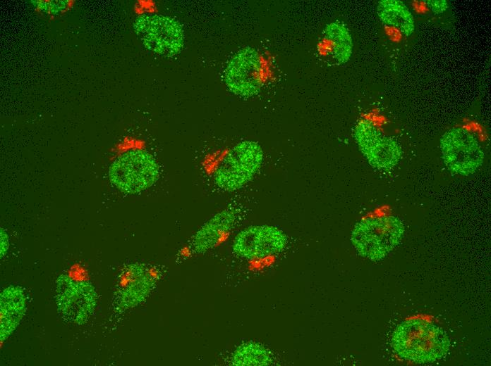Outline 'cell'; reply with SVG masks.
<instances>
[{"mask_svg": "<svg viewBox=\"0 0 491 366\" xmlns=\"http://www.w3.org/2000/svg\"><path fill=\"white\" fill-rule=\"evenodd\" d=\"M241 210L228 206L207 220L190 237L186 249L190 255L203 254L216 247L238 223Z\"/></svg>", "mask_w": 491, "mask_h": 366, "instance_id": "obj_12", "label": "cell"}, {"mask_svg": "<svg viewBox=\"0 0 491 366\" xmlns=\"http://www.w3.org/2000/svg\"><path fill=\"white\" fill-rule=\"evenodd\" d=\"M157 279L146 265H128L123 270L116 286L114 295L116 310L123 312L143 302L155 287Z\"/></svg>", "mask_w": 491, "mask_h": 366, "instance_id": "obj_11", "label": "cell"}, {"mask_svg": "<svg viewBox=\"0 0 491 366\" xmlns=\"http://www.w3.org/2000/svg\"><path fill=\"white\" fill-rule=\"evenodd\" d=\"M324 40L330 46V55L338 64L347 63L353 53V39L348 28L337 21L326 25Z\"/></svg>", "mask_w": 491, "mask_h": 366, "instance_id": "obj_15", "label": "cell"}, {"mask_svg": "<svg viewBox=\"0 0 491 366\" xmlns=\"http://www.w3.org/2000/svg\"><path fill=\"white\" fill-rule=\"evenodd\" d=\"M353 137L360 151L373 168L388 171L400 160L402 151L398 143L383 135L372 121L360 120L354 127Z\"/></svg>", "mask_w": 491, "mask_h": 366, "instance_id": "obj_10", "label": "cell"}, {"mask_svg": "<svg viewBox=\"0 0 491 366\" xmlns=\"http://www.w3.org/2000/svg\"><path fill=\"white\" fill-rule=\"evenodd\" d=\"M224 82L234 94L250 98L260 91L264 83V66L260 53L250 46L236 51L226 64Z\"/></svg>", "mask_w": 491, "mask_h": 366, "instance_id": "obj_7", "label": "cell"}, {"mask_svg": "<svg viewBox=\"0 0 491 366\" xmlns=\"http://www.w3.org/2000/svg\"><path fill=\"white\" fill-rule=\"evenodd\" d=\"M391 343L400 358L418 364L442 359L450 346L442 329L420 319H411L399 324L393 332Z\"/></svg>", "mask_w": 491, "mask_h": 366, "instance_id": "obj_1", "label": "cell"}, {"mask_svg": "<svg viewBox=\"0 0 491 366\" xmlns=\"http://www.w3.org/2000/svg\"><path fill=\"white\" fill-rule=\"evenodd\" d=\"M27 308L24 289L18 285L4 288L0 296V337L4 341L18 327Z\"/></svg>", "mask_w": 491, "mask_h": 366, "instance_id": "obj_13", "label": "cell"}, {"mask_svg": "<svg viewBox=\"0 0 491 366\" xmlns=\"http://www.w3.org/2000/svg\"><path fill=\"white\" fill-rule=\"evenodd\" d=\"M134 29L145 47L159 56L174 57L183 49L184 29L173 17L144 14L136 18Z\"/></svg>", "mask_w": 491, "mask_h": 366, "instance_id": "obj_5", "label": "cell"}, {"mask_svg": "<svg viewBox=\"0 0 491 366\" xmlns=\"http://www.w3.org/2000/svg\"><path fill=\"white\" fill-rule=\"evenodd\" d=\"M1 255L3 256L6 252V250L8 248V239L6 233L2 232L1 230Z\"/></svg>", "mask_w": 491, "mask_h": 366, "instance_id": "obj_18", "label": "cell"}, {"mask_svg": "<svg viewBox=\"0 0 491 366\" xmlns=\"http://www.w3.org/2000/svg\"><path fill=\"white\" fill-rule=\"evenodd\" d=\"M289 243L286 234L271 225H254L240 230L231 242L232 252L245 260L262 259L283 252Z\"/></svg>", "mask_w": 491, "mask_h": 366, "instance_id": "obj_9", "label": "cell"}, {"mask_svg": "<svg viewBox=\"0 0 491 366\" xmlns=\"http://www.w3.org/2000/svg\"><path fill=\"white\" fill-rule=\"evenodd\" d=\"M263 162L264 151L258 142L241 141L226 151L213 170V183L224 192L238 191L255 177Z\"/></svg>", "mask_w": 491, "mask_h": 366, "instance_id": "obj_2", "label": "cell"}, {"mask_svg": "<svg viewBox=\"0 0 491 366\" xmlns=\"http://www.w3.org/2000/svg\"><path fill=\"white\" fill-rule=\"evenodd\" d=\"M55 301L61 317L67 322L81 325L93 314L97 301L94 286L87 281L61 274L56 280Z\"/></svg>", "mask_w": 491, "mask_h": 366, "instance_id": "obj_6", "label": "cell"}, {"mask_svg": "<svg viewBox=\"0 0 491 366\" xmlns=\"http://www.w3.org/2000/svg\"><path fill=\"white\" fill-rule=\"evenodd\" d=\"M377 13L384 24L396 27L406 36H409L414 32L413 16L401 1H380L377 6Z\"/></svg>", "mask_w": 491, "mask_h": 366, "instance_id": "obj_14", "label": "cell"}, {"mask_svg": "<svg viewBox=\"0 0 491 366\" xmlns=\"http://www.w3.org/2000/svg\"><path fill=\"white\" fill-rule=\"evenodd\" d=\"M440 150L447 169L463 176L475 172L485 156L478 139L466 130L459 127L452 128L442 135Z\"/></svg>", "mask_w": 491, "mask_h": 366, "instance_id": "obj_8", "label": "cell"}, {"mask_svg": "<svg viewBox=\"0 0 491 366\" xmlns=\"http://www.w3.org/2000/svg\"><path fill=\"white\" fill-rule=\"evenodd\" d=\"M272 355L265 346L248 341L241 343L232 353L231 363L233 365H269L272 363Z\"/></svg>", "mask_w": 491, "mask_h": 366, "instance_id": "obj_16", "label": "cell"}, {"mask_svg": "<svg viewBox=\"0 0 491 366\" xmlns=\"http://www.w3.org/2000/svg\"><path fill=\"white\" fill-rule=\"evenodd\" d=\"M424 2L435 14L444 13L448 8V3L445 0H427Z\"/></svg>", "mask_w": 491, "mask_h": 366, "instance_id": "obj_17", "label": "cell"}, {"mask_svg": "<svg viewBox=\"0 0 491 366\" xmlns=\"http://www.w3.org/2000/svg\"><path fill=\"white\" fill-rule=\"evenodd\" d=\"M402 221L394 216L372 217L356 224L351 242L361 257L377 262L384 258L401 241Z\"/></svg>", "mask_w": 491, "mask_h": 366, "instance_id": "obj_3", "label": "cell"}, {"mask_svg": "<svg viewBox=\"0 0 491 366\" xmlns=\"http://www.w3.org/2000/svg\"><path fill=\"white\" fill-rule=\"evenodd\" d=\"M159 166L148 151H128L116 158L109 169L111 183L120 191L135 194L143 191L159 178Z\"/></svg>", "mask_w": 491, "mask_h": 366, "instance_id": "obj_4", "label": "cell"}]
</instances>
